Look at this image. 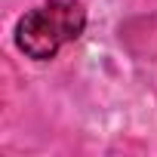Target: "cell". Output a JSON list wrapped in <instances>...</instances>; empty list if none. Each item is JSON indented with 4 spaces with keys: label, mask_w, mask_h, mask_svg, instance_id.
Returning a JSON list of instances; mask_svg holds the SVG:
<instances>
[{
    "label": "cell",
    "mask_w": 157,
    "mask_h": 157,
    "mask_svg": "<svg viewBox=\"0 0 157 157\" xmlns=\"http://www.w3.org/2000/svg\"><path fill=\"white\" fill-rule=\"evenodd\" d=\"M83 28H86L83 0H46L19 19L16 43L28 59L46 62L65 43L77 40L83 34Z\"/></svg>",
    "instance_id": "obj_1"
}]
</instances>
